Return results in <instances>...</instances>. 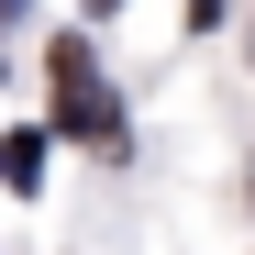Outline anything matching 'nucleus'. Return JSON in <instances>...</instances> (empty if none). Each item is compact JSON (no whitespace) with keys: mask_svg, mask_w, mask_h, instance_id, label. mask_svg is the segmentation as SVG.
I'll list each match as a JSON object with an SVG mask.
<instances>
[{"mask_svg":"<svg viewBox=\"0 0 255 255\" xmlns=\"http://www.w3.org/2000/svg\"><path fill=\"white\" fill-rule=\"evenodd\" d=\"M45 78H56V122H67V133H89V144H122V111H111V78L89 67V45H78V33H56V56H45Z\"/></svg>","mask_w":255,"mask_h":255,"instance_id":"obj_1","label":"nucleus"},{"mask_svg":"<svg viewBox=\"0 0 255 255\" xmlns=\"http://www.w3.org/2000/svg\"><path fill=\"white\" fill-rule=\"evenodd\" d=\"M0 178H11V189L45 178V133H0Z\"/></svg>","mask_w":255,"mask_h":255,"instance_id":"obj_2","label":"nucleus"}]
</instances>
